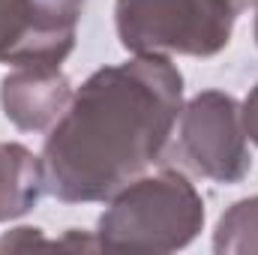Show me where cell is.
Listing matches in <instances>:
<instances>
[{
  "label": "cell",
  "mask_w": 258,
  "mask_h": 255,
  "mask_svg": "<svg viewBox=\"0 0 258 255\" xmlns=\"http://www.w3.org/2000/svg\"><path fill=\"white\" fill-rule=\"evenodd\" d=\"M180 99L183 75L171 57L135 54L96 69L45 138V192L69 204L117 195L168 147Z\"/></svg>",
  "instance_id": "6da1fadb"
},
{
  "label": "cell",
  "mask_w": 258,
  "mask_h": 255,
  "mask_svg": "<svg viewBox=\"0 0 258 255\" xmlns=\"http://www.w3.org/2000/svg\"><path fill=\"white\" fill-rule=\"evenodd\" d=\"M204 225V198L183 171L141 174L111 195L99 219V246L129 252H174Z\"/></svg>",
  "instance_id": "7a4b0ae2"
},
{
  "label": "cell",
  "mask_w": 258,
  "mask_h": 255,
  "mask_svg": "<svg viewBox=\"0 0 258 255\" xmlns=\"http://www.w3.org/2000/svg\"><path fill=\"white\" fill-rule=\"evenodd\" d=\"M237 0H117L114 24L132 54L213 57L231 42Z\"/></svg>",
  "instance_id": "3957f363"
},
{
  "label": "cell",
  "mask_w": 258,
  "mask_h": 255,
  "mask_svg": "<svg viewBox=\"0 0 258 255\" xmlns=\"http://www.w3.org/2000/svg\"><path fill=\"white\" fill-rule=\"evenodd\" d=\"M171 138V156L177 165L198 177L237 183L252 168L240 105L222 90H204L189 99L180 108Z\"/></svg>",
  "instance_id": "277c9868"
},
{
  "label": "cell",
  "mask_w": 258,
  "mask_h": 255,
  "mask_svg": "<svg viewBox=\"0 0 258 255\" xmlns=\"http://www.w3.org/2000/svg\"><path fill=\"white\" fill-rule=\"evenodd\" d=\"M72 99L69 78L60 66H15L0 84V102L6 117L24 132L54 126Z\"/></svg>",
  "instance_id": "5b68a950"
},
{
  "label": "cell",
  "mask_w": 258,
  "mask_h": 255,
  "mask_svg": "<svg viewBox=\"0 0 258 255\" xmlns=\"http://www.w3.org/2000/svg\"><path fill=\"white\" fill-rule=\"evenodd\" d=\"M45 192L42 156H33L24 144H0V222L24 216Z\"/></svg>",
  "instance_id": "8992f818"
},
{
  "label": "cell",
  "mask_w": 258,
  "mask_h": 255,
  "mask_svg": "<svg viewBox=\"0 0 258 255\" xmlns=\"http://www.w3.org/2000/svg\"><path fill=\"white\" fill-rule=\"evenodd\" d=\"M216 252H258V195L237 201L216 225Z\"/></svg>",
  "instance_id": "52a82bcc"
},
{
  "label": "cell",
  "mask_w": 258,
  "mask_h": 255,
  "mask_svg": "<svg viewBox=\"0 0 258 255\" xmlns=\"http://www.w3.org/2000/svg\"><path fill=\"white\" fill-rule=\"evenodd\" d=\"M240 117H243V129H246V138L258 144V84L249 90L246 102L240 105Z\"/></svg>",
  "instance_id": "ba28073f"
},
{
  "label": "cell",
  "mask_w": 258,
  "mask_h": 255,
  "mask_svg": "<svg viewBox=\"0 0 258 255\" xmlns=\"http://www.w3.org/2000/svg\"><path fill=\"white\" fill-rule=\"evenodd\" d=\"M237 6H240V12H243V9H249V6H255V0H237Z\"/></svg>",
  "instance_id": "9c48e42d"
},
{
  "label": "cell",
  "mask_w": 258,
  "mask_h": 255,
  "mask_svg": "<svg viewBox=\"0 0 258 255\" xmlns=\"http://www.w3.org/2000/svg\"><path fill=\"white\" fill-rule=\"evenodd\" d=\"M255 42H258V0H255Z\"/></svg>",
  "instance_id": "30bf717a"
}]
</instances>
